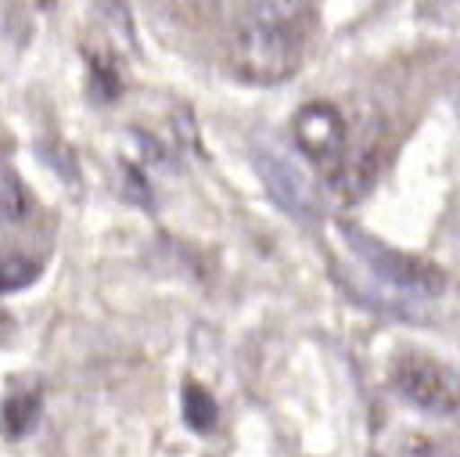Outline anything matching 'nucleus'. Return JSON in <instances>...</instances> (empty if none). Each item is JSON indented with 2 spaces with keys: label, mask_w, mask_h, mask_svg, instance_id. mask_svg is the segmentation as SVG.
Here are the masks:
<instances>
[{
  "label": "nucleus",
  "mask_w": 460,
  "mask_h": 457,
  "mask_svg": "<svg viewBox=\"0 0 460 457\" xmlns=\"http://www.w3.org/2000/svg\"><path fill=\"white\" fill-rule=\"evenodd\" d=\"M36 417H40V396H36V392H18V396H11V399L4 403V410H0V428H4L7 439H22V435L36 425Z\"/></svg>",
  "instance_id": "6e6552de"
},
{
  "label": "nucleus",
  "mask_w": 460,
  "mask_h": 457,
  "mask_svg": "<svg viewBox=\"0 0 460 457\" xmlns=\"http://www.w3.org/2000/svg\"><path fill=\"white\" fill-rule=\"evenodd\" d=\"M40 273V263L29 255H4L0 259V291H18L25 284H32Z\"/></svg>",
  "instance_id": "9b49d317"
},
{
  "label": "nucleus",
  "mask_w": 460,
  "mask_h": 457,
  "mask_svg": "<svg viewBox=\"0 0 460 457\" xmlns=\"http://www.w3.org/2000/svg\"><path fill=\"white\" fill-rule=\"evenodd\" d=\"M29 216V191L18 173L0 162V223H22Z\"/></svg>",
  "instance_id": "1a4fd4ad"
},
{
  "label": "nucleus",
  "mask_w": 460,
  "mask_h": 457,
  "mask_svg": "<svg viewBox=\"0 0 460 457\" xmlns=\"http://www.w3.org/2000/svg\"><path fill=\"white\" fill-rule=\"evenodd\" d=\"M244 18L273 25V29H288L295 36H305V29L313 22V0H255Z\"/></svg>",
  "instance_id": "0eeeda50"
},
{
  "label": "nucleus",
  "mask_w": 460,
  "mask_h": 457,
  "mask_svg": "<svg viewBox=\"0 0 460 457\" xmlns=\"http://www.w3.org/2000/svg\"><path fill=\"white\" fill-rule=\"evenodd\" d=\"M341 234H345L349 248L359 255V263L377 281H385L388 288L406 291V295H438L446 288V277H442V270L435 263L417 259L410 252H395L385 241H377V237H370V234H363L356 227H341Z\"/></svg>",
  "instance_id": "f03ea898"
},
{
  "label": "nucleus",
  "mask_w": 460,
  "mask_h": 457,
  "mask_svg": "<svg viewBox=\"0 0 460 457\" xmlns=\"http://www.w3.org/2000/svg\"><path fill=\"white\" fill-rule=\"evenodd\" d=\"M183 417H187V425L194 432H208L216 425V417H219V407H216L212 392L194 385V381H187L183 385Z\"/></svg>",
  "instance_id": "9d476101"
},
{
  "label": "nucleus",
  "mask_w": 460,
  "mask_h": 457,
  "mask_svg": "<svg viewBox=\"0 0 460 457\" xmlns=\"http://www.w3.org/2000/svg\"><path fill=\"white\" fill-rule=\"evenodd\" d=\"M381 162H385V144H381V126L374 119H367L356 133L349 130V140H345V151H341V162L338 169L331 173V187L338 191V198L345 202H356L363 198L377 173H381Z\"/></svg>",
  "instance_id": "423d86ee"
},
{
  "label": "nucleus",
  "mask_w": 460,
  "mask_h": 457,
  "mask_svg": "<svg viewBox=\"0 0 460 457\" xmlns=\"http://www.w3.org/2000/svg\"><path fill=\"white\" fill-rule=\"evenodd\" d=\"M302 40L305 36L244 18L230 40V65L244 83H284L302 65Z\"/></svg>",
  "instance_id": "f257e3e1"
},
{
  "label": "nucleus",
  "mask_w": 460,
  "mask_h": 457,
  "mask_svg": "<svg viewBox=\"0 0 460 457\" xmlns=\"http://www.w3.org/2000/svg\"><path fill=\"white\" fill-rule=\"evenodd\" d=\"M453 104H456V115H460V72H456V86H453Z\"/></svg>",
  "instance_id": "f8f14e48"
},
{
  "label": "nucleus",
  "mask_w": 460,
  "mask_h": 457,
  "mask_svg": "<svg viewBox=\"0 0 460 457\" xmlns=\"http://www.w3.org/2000/svg\"><path fill=\"white\" fill-rule=\"evenodd\" d=\"M291 133H295L298 151L323 173V180H331V173L341 162L345 140H349L345 115L327 101H309V104L298 108V115L291 122Z\"/></svg>",
  "instance_id": "20e7f679"
},
{
  "label": "nucleus",
  "mask_w": 460,
  "mask_h": 457,
  "mask_svg": "<svg viewBox=\"0 0 460 457\" xmlns=\"http://www.w3.org/2000/svg\"><path fill=\"white\" fill-rule=\"evenodd\" d=\"M392 381H395L399 396L406 403H413L417 410H424V414L460 410V378L431 356H420V353L399 356L395 371H392Z\"/></svg>",
  "instance_id": "7ed1b4c3"
},
{
  "label": "nucleus",
  "mask_w": 460,
  "mask_h": 457,
  "mask_svg": "<svg viewBox=\"0 0 460 457\" xmlns=\"http://www.w3.org/2000/svg\"><path fill=\"white\" fill-rule=\"evenodd\" d=\"M40 4H43V7H47V4H50V0H40Z\"/></svg>",
  "instance_id": "ddd939ff"
},
{
  "label": "nucleus",
  "mask_w": 460,
  "mask_h": 457,
  "mask_svg": "<svg viewBox=\"0 0 460 457\" xmlns=\"http://www.w3.org/2000/svg\"><path fill=\"white\" fill-rule=\"evenodd\" d=\"M255 169H259L266 191L273 194V202H277L284 212H291L295 220H313V216L320 212L316 184H313V176H309L291 155H284L280 148L262 144V148L255 151Z\"/></svg>",
  "instance_id": "39448f33"
}]
</instances>
